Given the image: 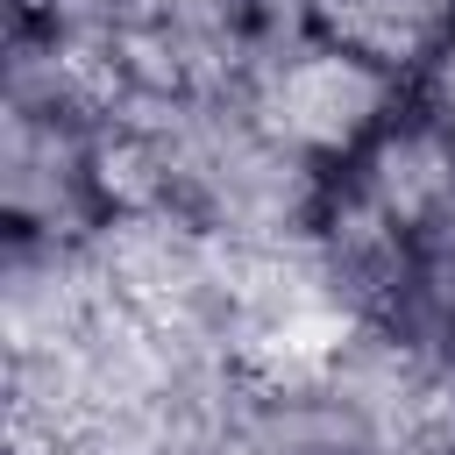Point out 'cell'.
<instances>
[{"instance_id":"6da1fadb","label":"cell","mask_w":455,"mask_h":455,"mask_svg":"<svg viewBox=\"0 0 455 455\" xmlns=\"http://www.w3.org/2000/svg\"><path fill=\"white\" fill-rule=\"evenodd\" d=\"M405 107H412L405 78L363 64L327 36H291L242 64V114L270 149H284L313 178H334L341 164H355Z\"/></svg>"},{"instance_id":"7a4b0ae2","label":"cell","mask_w":455,"mask_h":455,"mask_svg":"<svg viewBox=\"0 0 455 455\" xmlns=\"http://www.w3.org/2000/svg\"><path fill=\"white\" fill-rule=\"evenodd\" d=\"M306 7H313V36L355 50L363 64L405 85H419L441 43L455 36V0H306Z\"/></svg>"},{"instance_id":"3957f363","label":"cell","mask_w":455,"mask_h":455,"mask_svg":"<svg viewBox=\"0 0 455 455\" xmlns=\"http://www.w3.org/2000/svg\"><path fill=\"white\" fill-rule=\"evenodd\" d=\"M412 100H419V114L455 142V36L441 43V57H434V64H427V78L412 85Z\"/></svg>"}]
</instances>
